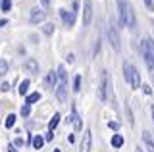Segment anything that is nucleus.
I'll list each match as a JSON object with an SVG mask.
<instances>
[{
  "label": "nucleus",
  "mask_w": 154,
  "mask_h": 152,
  "mask_svg": "<svg viewBox=\"0 0 154 152\" xmlns=\"http://www.w3.org/2000/svg\"><path fill=\"white\" fill-rule=\"evenodd\" d=\"M0 91H2V93H8V91H10V83L4 81L2 85H0Z\"/></svg>",
  "instance_id": "c756f323"
},
{
  "label": "nucleus",
  "mask_w": 154,
  "mask_h": 152,
  "mask_svg": "<svg viewBox=\"0 0 154 152\" xmlns=\"http://www.w3.org/2000/svg\"><path fill=\"white\" fill-rule=\"evenodd\" d=\"M58 123H60V114H54V116H52V120L48 121V131H54L56 127H58Z\"/></svg>",
  "instance_id": "f3484780"
},
{
  "label": "nucleus",
  "mask_w": 154,
  "mask_h": 152,
  "mask_svg": "<svg viewBox=\"0 0 154 152\" xmlns=\"http://www.w3.org/2000/svg\"><path fill=\"white\" fill-rule=\"evenodd\" d=\"M8 152H17V148L14 144H8Z\"/></svg>",
  "instance_id": "f704fd0d"
},
{
  "label": "nucleus",
  "mask_w": 154,
  "mask_h": 152,
  "mask_svg": "<svg viewBox=\"0 0 154 152\" xmlns=\"http://www.w3.org/2000/svg\"><path fill=\"white\" fill-rule=\"evenodd\" d=\"M66 89H67V83H60V87L56 89V96H58V100H62V102L66 100Z\"/></svg>",
  "instance_id": "2eb2a0df"
},
{
  "label": "nucleus",
  "mask_w": 154,
  "mask_h": 152,
  "mask_svg": "<svg viewBox=\"0 0 154 152\" xmlns=\"http://www.w3.org/2000/svg\"><path fill=\"white\" fill-rule=\"evenodd\" d=\"M143 2H144V6H146V10L154 12V2H152V0H143Z\"/></svg>",
  "instance_id": "c85d7f7f"
},
{
  "label": "nucleus",
  "mask_w": 154,
  "mask_h": 152,
  "mask_svg": "<svg viewBox=\"0 0 154 152\" xmlns=\"http://www.w3.org/2000/svg\"><path fill=\"white\" fill-rule=\"evenodd\" d=\"M144 146H146L148 152H154V141L148 137V133H144Z\"/></svg>",
  "instance_id": "4be33fe9"
},
{
  "label": "nucleus",
  "mask_w": 154,
  "mask_h": 152,
  "mask_svg": "<svg viewBox=\"0 0 154 152\" xmlns=\"http://www.w3.org/2000/svg\"><path fill=\"white\" fill-rule=\"evenodd\" d=\"M112 146L114 148H122L123 146V137L122 135H114L112 137Z\"/></svg>",
  "instance_id": "6ab92c4d"
},
{
  "label": "nucleus",
  "mask_w": 154,
  "mask_h": 152,
  "mask_svg": "<svg viewBox=\"0 0 154 152\" xmlns=\"http://www.w3.org/2000/svg\"><path fill=\"white\" fill-rule=\"evenodd\" d=\"M108 127L116 131V129H119V123H118V121H110V123H108Z\"/></svg>",
  "instance_id": "7c9ffc66"
},
{
  "label": "nucleus",
  "mask_w": 154,
  "mask_h": 152,
  "mask_svg": "<svg viewBox=\"0 0 154 152\" xmlns=\"http://www.w3.org/2000/svg\"><path fill=\"white\" fill-rule=\"evenodd\" d=\"M91 144H93V133H91V129H85L83 141H81V146H79V152H91Z\"/></svg>",
  "instance_id": "0eeeda50"
},
{
  "label": "nucleus",
  "mask_w": 154,
  "mask_h": 152,
  "mask_svg": "<svg viewBox=\"0 0 154 152\" xmlns=\"http://www.w3.org/2000/svg\"><path fill=\"white\" fill-rule=\"evenodd\" d=\"M73 60H75L73 54H67V62H69V64H73Z\"/></svg>",
  "instance_id": "c9c22d12"
},
{
  "label": "nucleus",
  "mask_w": 154,
  "mask_h": 152,
  "mask_svg": "<svg viewBox=\"0 0 154 152\" xmlns=\"http://www.w3.org/2000/svg\"><path fill=\"white\" fill-rule=\"evenodd\" d=\"M69 121H71V125H73L75 131H81V129H83V121H81V117H79V114H77L75 106L71 108V117H69Z\"/></svg>",
  "instance_id": "1a4fd4ad"
},
{
  "label": "nucleus",
  "mask_w": 154,
  "mask_h": 152,
  "mask_svg": "<svg viewBox=\"0 0 154 152\" xmlns=\"http://www.w3.org/2000/svg\"><path fill=\"white\" fill-rule=\"evenodd\" d=\"M58 79H60V83H67V73H66V68H64V65H60V68H58Z\"/></svg>",
  "instance_id": "412c9836"
},
{
  "label": "nucleus",
  "mask_w": 154,
  "mask_h": 152,
  "mask_svg": "<svg viewBox=\"0 0 154 152\" xmlns=\"http://www.w3.org/2000/svg\"><path fill=\"white\" fill-rule=\"evenodd\" d=\"M45 20H46V12L42 10V8H33V10H31L29 21H31L33 25H37V23H42Z\"/></svg>",
  "instance_id": "39448f33"
},
{
  "label": "nucleus",
  "mask_w": 154,
  "mask_h": 152,
  "mask_svg": "<svg viewBox=\"0 0 154 152\" xmlns=\"http://www.w3.org/2000/svg\"><path fill=\"white\" fill-rule=\"evenodd\" d=\"M73 91L75 93L81 91V75H75V79H73Z\"/></svg>",
  "instance_id": "b1692460"
},
{
  "label": "nucleus",
  "mask_w": 154,
  "mask_h": 152,
  "mask_svg": "<svg viewBox=\"0 0 154 152\" xmlns=\"http://www.w3.org/2000/svg\"><path fill=\"white\" fill-rule=\"evenodd\" d=\"M29 85H31V81H29V79H23V81L19 83V87H17V93L21 94V96H25V94H27V91H29Z\"/></svg>",
  "instance_id": "dca6fc26"
},
{
  "label": "nucleus",
  "mask_w": 154,
  "mask_h": 152,
  "mask_svg": "<svg viewBox=\"0 0 154 152\" xmlns=\"http://www.w3.org/2000/svg\"><path fill=\"white\" fill-rule=\"evenodd\" d=\"M52 139H54V131H48L46 137H45V141H52Z\"/></svg>",
  "instance_id": "2f4dec72"
},
{
  "label": "nucleus",
  "mask_w": 154,
  "mask_h": 152,
  "mask_svg": "<svg viewBox=\"0 0 154 152\" xmlns=\"http://www.w3.org/2000/svg\"><path fill=\"white\" fill-rule=\"evenodd\" d=\"M93 20V0H85L83 2V25H89Z\"/></svg>",
  "instance_id": "6e6552de"
},
{
  "label": "nucleus",
  "mask_w": 154,
  "mask_h": 152,
  "mask_svg": "<svg viewBox=\"0 0 154 152\" xmlns=\"http://www.w3.org/2000/svg\"><path fill=\"white\" fill-rule=\"evenodd\" d=\"M98 52H100V39L96 41V44H94V52H93V54H98Z\"/></svg>",
  "instance_id": "72a5a7b5"
},
{
  "label": "nucleus",
  "mask_w": 154,
  "mask_h": 152,
  "mask_svg": "<svg viewBox=\"0 0 154 152\" xmlns=\"http://www.w3.org/2000/svg\"><path fill=\"white\" fill-rule=\"evenodd\" d=\"M135 150H137V152H143V150H141V148H139V146H137V148H135Z\"/></svg>",
  "instance_id": "ea45409f"
},
{
  "label": "nucleus",
  "mask_w": 154,
  "mask_h": 152,
  "mask_svg": "<svg viewBox=\"0 0 154 152\" xmlns=\"http://www.w3.org/2000/svg\"><path fill=\"white\" fill-rule=\"evenodd\" d=\"M25 68H27L29 73H37V71H38V64H37V60L29 58V60L25 62Z\"/></svg>",
  "instance_id": "ddd939ff"
},
{
  "label": "nucleus",
  "mask_w": 154,
  "mask_h": 152,
  "mask_svg": "<svg viewBox=\"0 0 154 152\" xmlns=\"http://www.w3.org/2000/svg\"><path fill=\"white\" fill-rule=\"evenodd\" d=\"M10 8H12V0H2L0 10H2V12H10Z\"/></svg>",
  "instance_id": "a878e982"
},
{
  "label": "nucleus",
  "mask_w": 154,
  "mask_h": 152,
  "mask_svg": "<svg viewBox=\"0 0 154 152\" xmlns=\"http://www.w3.org/2000/svg\"><path fill=\"white\" fill-rule=\"evenodd\" d=\"M150 114H152V121H154V106L150 108Z\"/></svg>",
  "instance_id": "58836bf2"
},
{
  "label": "nucleus",
  "mask_w": 154,
  "mask_h": 152,
  "mask_svg": "<svg viewBox=\"0 0 154 152\" xmlns=\"http://www.w3.org/2000/svg\"><path fill=\"white\" fill-rule=\"evenodd\" d=\"M23 144H25V141H23V139H21V137H17V139H16V141H14V146H16V148H21V146H23Z\"/></svg>",
  "instance_id": "cd10ccee"
},
{
  "label": "nucleus",
  "mask_w": 154,
  "mask_h": 152,
  "mask_svg": "<svg viewBox=\"0 0 154 152\" xmlns=\"http://www.w3.org/2000/svg\"><path fill=\"white\" fill-rule=\"evenodd\" d=\"M41 2H42V6H45V8L50 6V0H41Z\"/></svg>",
  "instance_id": "e433bc0d"
},
{
  "label": "nucleus",
  "mask_w": 154,
  "mask_h": 152,
  "mask_svg": "<svg viewBox=\"0 0 154 152\" xmlns=\"http://www.w3.org/2000/svg\"><path fill=\"white\" fill-rule=\"evenodd\" d=\"M108 91H110V75L108 71H102V77H100V89H98V96L100 100H108Z\"/></svg>",
  "instance_id": "20e7f679"
},
{
  "label": "nucleus",
  "mask_w": 154,
  "mask_h": 152,
  "mask_svg": "<svg viewBox=\"0 0 154 152\" xmlns=\"http://www.w3.org/2000/svg\"><path fill=\"white\" fill-rule=\"evenodd\" d=\"M139 46H141V54H143L144 62H146V65L150 69H154V41L150 37H144Z\"/></svg>",
  "instance_id": "f03ea898"
},
{
  "label": "nucleus",
  "mask_w": 154,
  "mask_h": 152,
  "mask_svg": "<svg viewBox=\"0 0 154 152\" xmlns=\"http://www.w3.org/2000/svg\"><path fill=\"white\" fill-rule=\"evenodd\" d=\"M123 77L125 81L129 83V87L131 89H141V73H139V69L135 68L131 62H123Z\"/></svg>",
  "instance_id": "f257e3e1"
},
{
  "label": "nucleus",
  "mask_w": 154,
  "mask_h": 152,
  "mask_svg": "<svg viewBox=\"0 0 154 152\" xmlns=\"http://www.w3.org/2000/svg\"><path fill=\"white\" fill-rule=\"evenodd\" d=\"M41 100V93H31V94H27V98H25V104H35Z\"/></svg>",
  "instance_id": "a211bd4d"
},
{
  "label": "nucleus",
  "mask_w": 154,
  "mask_h": 152,
  "mask_svg": "<svg viewBox=\"0 0 154 152\" xmlns=\"http://www.w3.org/2000/svg\"><path fill=\"white\" fill-rule=\"evenodd\" d=\"M56 79H58V71H48L46 77H45V87L52 91L56 87Z\"/></svg>",
  "instance_id": "9d476101"
},
{
  "label": "nucleus",
  "mask_w": 154,
  "mask_h": 152,
  "mask_svg": "<svg viewBox=\"0 0 154 152\" xmlns=\"http://www.w3.org/2000/svg\"><path fill=\"white\" fill-rule=\"evenodd\" d=\"M108 39H110V44L116 52H119L122 44H119V35H118V25H116V20L112 17L110 20V27H108Z\"/></svg>",
  "instance_id": "7ed1b4c3"
},
{
  "label": "nucleus",
  "mask_w": 154,
  "mask_h": 152,
  "mask_svg": "<svg viewBox=\"0 0 154 152\" xmlns=\"http://www.w3.org/2000/svg\"><path fill=\"white\" fill-rule=\"evenodd\" d=\"M29 114H31V104H23V108H21V116H23V117H27Z\"/></svg>",
  "instance_id": "bb28decb"
},
{
  "label": "nucleus",
  "mask_w": 154,
  "mask_h": 152,
  "mask_svg": "<svg viewBox=\"0 0 154 152\" xmlns=\"http://www.w3.org/2000/svg\"><path fill=\"white\" fill-rule=\"evenodd\" d=\"M31 144H33V148L38 150V148H42V144H45V137H41V135H35L31 139Z\"/></svg>",
  "instance_id": "4468645a"
},
{
  "label": "nucleus",
  "mask_w": 154,
  "mask_h": 152,
  "mask_svg": "<svg viewBox=\"0 0 154 152\" xmlns=\"http://www.w3.org/2000/svg\"><path fill=\"white\" fill-rule=\"evenodd\" d=\"M8 68H10L8 62L6 60H0V75H6L8 73Z\"/></svg>",
  "instance_id": "393cba45"
},
{
  "label": "nucleus",
  "mask_w": 154,
  "mask_h": 152,
  "mask_svg": "<svg viewBox=\"0 0 154 152\" xmlns=\"http://www.w3.org/2000/svg\"><path fill=\"white\" fill-rule=\"evenodd\" d=\"M16 114H10V116L6 117V120H4V127H6V129H10V127H14V123H16Z\"/></svg>",
  "instance_id": "aec40b11"
},
{
  "label": "nucleus",
  "mask_w": 154,
  "mask_h": 152,
  "mask_svg": "<svg viewBox=\"0 0 154 152\" xmlns=\"http://www.w3.org/2000/svg\"><path fill=\"white\" fill-rule=\"evenodd\" d=\"M4 25H8V20H0V27H4Z\"/></svg>",
  "instance_id": "4c0bfd02"
},
{
  "label": "nucleus",
  "mask_w": 154,
  "mask_h": 152,
  "mask_svg": "<svg viewBox=\"0 0 154 152\" xmlns=\"http://www.w3.org/2000/svg\"><path fill=\"white\" fill-rule=\"evenodd\" d=\"M0 6H2V0H0Z\"/></svg>",
  "instance_id": "79ce46f5"
},
{
  "label": "nucleus",
  "mask_w": 154,
  "mask_h": 152,
  "mask_svg": "<svg viewBox=\"0 0 154 152\" xmlns=\"http://www.w3.org/2000/svg\"><path fill=\"white\" fill-rule=\"evenodd\" d=\"M60 17H62V21H64L66 27H73L77 14H75V12H67L66 8H62V10H60Z\"/></svg>",
  "instance_id": "423d86ee"
},
{
  "label": "nucleus",
  "mask_w": 154,
  "mask_h": 152,
  "mask_svg": "<svg viewBox=\"0 0 154 152\" xmlns=\"http://www.w3.org/2000/svg\"><path fill=\"white\" fill-rule=\"evenodd\" d=\"M127 2L125 0H118V12H119V23H125V14H127Z\"/></svg>",
  "instance_id": "9b49d317"
},
{
  "label": "nucleus",
  "mask_w": 154,
  "mask_h": 152,
  "mask_svg": "<svg viewBox=\"0 0 154 152\" xmlns=\"http://www.w3.org/2000/svg\"><path fill=\"white\" fill-rule=\"evenodd\" d=\"M42 33H45L46 37L54 35V23H45V27H42Z\"/></svg>",
  "instance_id": "5701e85b"
},
{
  "label": "nucleus",
  "mask_w": 154,
  "mask_h": 152,
  "mask_svg": "<svg viewBox=\"0 0 154 152\" xmlns=\"http://www.w3.org/2000/svg\"><path fill=\"white\" fill-rule=\"evenodd\" d=\"M141 89H143V91H144V94H150V93H152V89L148 87V85H143Z\"/></svg>",
  "instance_id": "473e14b6"
},
{
  "label": "nucleus",
  "mask_w": 154,
  "mask_h": 152,
  "mask_svg": "<svg viewBox=\"0 0 154 152\" xmlns=\"http://www.w3.org/2000/svg\"><path fill=\"white\" fill-rule=\"evenodd\" d=\"M125 27H129V29H135V14H133V8L129 6L127 8V14H125Z\"/></svg>",
  "instance_id": "f8f14e48"
},
{
  "label": "nucleus",
  "mask_w": 154,
  "mask_h": 152,
  "mask_svg": "<svg viewBox=\"0 0 154 152\" xmlns=\"http://www.w3.org/2000/svg\"><path fill=\"white\" fill-rule=\"evenodd\" d=\"M54 152H62V150H58V148H56V150H54Z\"/></svg>",
  "instance_id": "a19ab883"
}]
</instances>
